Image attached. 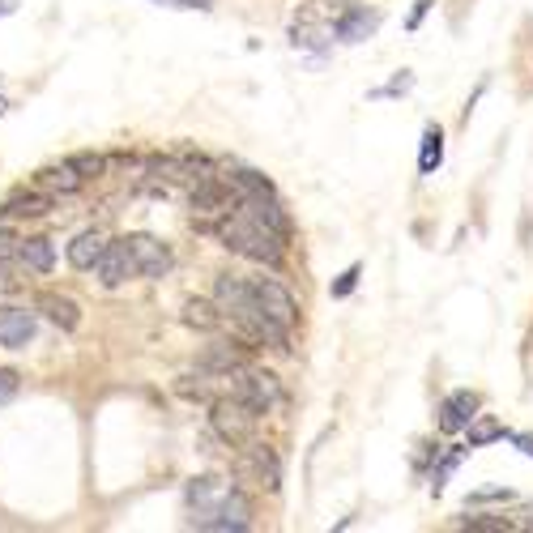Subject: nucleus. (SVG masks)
I'll return each mask as SVG.
<instances>
[{"label": "nucleus", "instance_id": "obj_1", "mask_svg": "<svg viewBox=\"0 0 533 533\" xmlns=\"http://www.w3.org/2000/svg\"><path fill=\"white\" fill-rule=\"evenodd\" d=\"M214 235L222 239V248H231L235 256H244V261L278 269L286 261L290 218H286V209L278 201V192H265V197H239L214 222Z\"/></svg>", "mask_w": 533, "mask_h": 533}, {"label": "nucleus", "instance_id": "obj_2", "mask_svg": "<svg viewBox=\"0 0 533 533\" xmlns=\"http://www.w3.org/2000/svg\"><path fill=\"white\" fill-rule=\"evenodd\" d=\"M214 303L222 312V325L231 329V337H239L248 350H261V346H273V350H290V333H282L278 325H269L256 308V295H252V282L244 278H231L222 273L218 286H214Z\"/></svg>", "mask_w": 533, "mask_h": 533}, {"label": "nucleus", "instance_id": "obj_3", "mask_svg": "<svg viewBox=\"0 0 533 533\" xmlns=\"http://www.w3.org/2000/svg\"><path fill=\"white\" fill-rule=\"evenodd\" d=\"M337 13H342V0H308V5H299L295 22H290V43H295L299 52H312V56L333 52Z\"/></svg>", "mask_w": 533, "mask_h": 533}, {"label": "nucleus", "instance_id": "obj_4", "mask_svg": "<svg viewBox=\"0 0 533 533\" xmlns=\"http://www.w3.org/2000/svg\"><path fill=\"white\" fill-rule=\"evenodd\" d=\"M222 397L244 401L256 418H265L269 410L282 406V380L273 376V371H261V367H235V371H226V393Z\"/></svg>", "mask_w": 533, "mask_h": 533}, {"label": "nucleus", "instance_id": "obj_5", "mask_svg": "<svg viewBox=\"0 0 533 533\" xmlns=\"http://www.w3.org/2000/svg\"><path fill=\"white\" fill-rule=\"evenodd\" d=\"M256 423H261V418H256L244 401H235V397H214V401H209V427H214L231 448L252 444L256 440Z\"/></svg>", "mask_w": 533, "mask_h": 533}, {"label": "nucleus", "instance_id": "obj_6", "mask_svg": "<svg viewBox=\"0 0 533 533\" xmlns=\"http://www.w3.org/2000/svg\"><path fill=\"white\" fill-rule=\"evenodd\" d=\"M235 482L231 478H218V474H201V478H192L188 487H184V508H188V525L192 529H201L209 516L218 512V504L226 495H231Z\"/></svg>", "mask_w": 533, "mask_h": 533}, {"label": "nucleus", "instance_id": "obj_7", "mask_svg": "<svg viewBox=\"0 0 533 533\" xmlns=\"http://www.w3.org/2000/svg\"><path fill=\"white\" fill-rule=\"evenodd\" d=\"M252 295H256V308H261V316L269 320V325H278L282 333H295L299 308H295V299H290V290H286L282 282L256 278V282H252Z\"/></svg>", "mask_w": 533, "mask_h": 533}, {"label": "nucleus", "instance_id": "obj_8", "mask_svg": "<svg viewBox=\"0 0 533 533\" xmlns=\"http://www.w3.org/2000/svg\"><path fill=\"white\" fill-rule=\"evenodd\" d=\"M128 239V256H133V269H137V278H167L171 273V248L163 244V239H154V235H124Z\"/></svg>", "mask_w": 533, "mask_h": 533}, {"label": "nucleus", "instance_id": "obj_9", "mask_svg": "<svg viewBox=\"0 0 533 533\" xmlns=\"http://www.w3.org/2000/svg\"><path fill=\"white\" fill-rule=\"evenodd\" d=\"M94 278H99L107 290H116L128 278H137L133 256H128V239H107L103 252H99V261H94Z\"/></svg>", "mask_w": 533, "mask_h": 533}, {"label": "nucleus", "instance_id": "obj_10", "mask_svg": "<svg viewBox=\"0 0 533 533\" xmlns=\"http://www.w3.org/2000/svg\"><path fill=\"white\" fill-rule=\"evenodd\" d=\"M201 529H205V533H248V529H252V499L239 491V487H231V495L222 499L218 512L209 516Z\"/></svg>", "mask_w": 533, "mask_h": 533}, {"label": "nucleus", "instance_id": "obj_11", "mask_svg": "<svg viewBox=\"0 0 533 533\" xmlns=\"http://www.w3.org/2000/svg\"><path fill=\"white\" fill-rule=\"evenodd\" d=\"M380 22H384V18H380L376 9H367V5H342L333 35H337V43H363V39L376 35Z\"/></svg>", "mask_w": 533, "mask_h": 533}, {"label": "nucleus", "instance_id": "obj_12", "mask_svg": "<svg viewBox=\"0 0 533 533\" xmlns=\"http://www.w3.org/2000/svg\"><path fill=\"white\" fill-rule=\"evenodd\" d=\"M474 414H478V393H470V389L448 393V397L440 401V431H444V435H457V431L470 427Z\"/></svg>", "mask_w": 533, "mask_h": 533}, {"label": "nucleus", "instance_id": "obj_13", "mask_svg": "<svg viewBox=\"0 0 533 533\" xmlns=\"http://www.w3.org/2000/svg\"><path fill=\"white\" fill-rule=\"evenodd\" d=\"M35 342V312L26 308H0V346L26 350Z\"/></svg>", "mask_w": 533, "mask_h": 533}, {"label": "nucleus", "instance_id": "obj_14", "mask_svg": "<svg viewBox=\"0 0 533 533\" xmlns=\"http://www.w3.org/2000/svg\"><path fill=\"white\" fill-rule=\"evenodd\" d=\"M35 312H43V316L52 320L56 329H64V333H73L77 325H82V308H77L69 295H56V290H43V295L35 299Z\"/></svg>", "mask_w": 533, "mask_h": 533}, {"label": "nucleus", "instance_id": "obj_15", "mask_svg": "<svg viewBox=\"0 0 533 533\" xmlns=\"http://www.w3.org/2000/svg\"><path fill=\"white\" fill-rule=\"evenodd\" d=\"M35 188L47 192V197H73V192L86 188V180L77 175L73 163H56V167H43V171L35 175Z\"/></svg>", "mask_w": 533, "mask_h": 533}, {"label": "nucleus", "instance_id": "obj_16", "mask_svg": "<svg viewBox=\"0 0 533 533\" xmlns=\"http://www.w3.org/2000/svg\"><path fill=\"white\" fill-rule=\"evenodd\" d=\"M244 448H248V465H252L256 482H261L265 491H282V461H278V452H273L269 444H261V440H252Z\"/></svg>", "mask_w": 533, "mask_h": 533}, {"label": "nucleus", "instance_id": "obj_17", "mask_svg": "<svg viewBox=\"0 0 533 533\" xmlns=\"http://www.w3.org/2000/svg\"><path fill=\"white\" fill-rule=\"evenodd\" d=\"M197 367L218 371V376H226V371H235V367H248V346L239 342V337H231V342H214L197 359Z\"/></svg>", "mask_w": 533, "mask_h": 533}, {"label": "nucleus", "instance_id": "obj_18", "mask_svg": "<svg viewBox=\"0 0 533 533\" xmlns=\"http://www.w3.org/2000/svg\"><path fill=\"white\" fill-rule=\"evenodd\" d=\"M18 265L26 269H35V273H52L56 265V248H52V239H22L18 244Z\"/></svg>", "mask_w": 533, "mask_h": 533}, {"label": "nucleus", "instance_id": "obj_19", "mask_svg": "<svg viewBox=\"0 0 533 533\" xmlns=\"http://www.w3.org/2000/svg\"><path fill=\"white\" fill-rule=\"evenodd\" d=\"M103 244H107V235L103 231H82L69 244V265L73 269H94V261H99V252H103Z\"/></svg>", "mask_w": 533, "mask_h": 533}, {"label": "nucleus", "instance_id": "obj_20", "mask_svg": "<svg viewBox=\"0 0 533 533\" xmlns=\"http://www.w3.org/2000/svg\"><path fill=\"white\" fill-rule=\"evenodd\" d=\"M444 167V128L440 124H427L423 128V150H418V171L435 175Z\"/></svg>", "mask_w": 533, "mask_h": 533}, {"label": "nucleus", "instance_id": "obj_21", "mask_svg": "<svg viewBox=\"0 0 533 533\" xmlns=\"http://www.w3.org/2000/svg\"><path fill=\"white\" fill-rule=\"evenodd\" d=\"M47 209H52V197L47 192H18V197H9L0 214L5 218H43Z\"/></svg>", "mask_w": 533, "mask_h": 533}, {"label": "nucleus", "instance_id": "obj_22", "mask_svg": "<svg viewBox=\"0 0 533 533\" xmlns=\"http://www.w3.org/2000/svg\"><path fill=\"white\" fill-rule=\"evenodd\" d=\"M184 325H188V329H201V333H218V329H222L218 303H209V299H192V303H184Z\"/></svg>", "mask_w": 533, "mask_h": 533}, {"label": "nucleus", "instance_id": "obj_23", "mask_svg": "<svg viewBox=\"0 0 533 533\" xmlns=\"http://www.w3.org/2000/svg\"><path fill=\"white\" fill-rule=\"evenodd\" d=\"M18 244H22V239L0 226V290L18 286Z\"/></svg>", "mask_w": 533, "mask_h": 533}, {"label": "nucleus", "instance_id": "obj_24", "mask_svg": "<svg viewBox=\"0 0 533 533\" xmlns=\"http://www.w3.org/2000/svg\"><path fill=\"white\" fill-rule=\"evenodd\" d=\"M465 431H470V448H482V444H491V440H508L504 423H499V418H491V414H474Z\"/></svg>", "mask_w": 533, "mask_h": 533}, {"label": "nucleus", "instance_id": "obj_25", "mask_svg": "<svg viewBox=\"0 0 533 533\" xmlns=\"http://www.w3.org/2000/svg\"><path fill=\"white\" fill-rule=\"evenodd\" d=\"M470 452H474L470 444H465V448H452V452H448V457H444L440 465H435V470H431V491H435V495H440V491L448 487V478H452V470H457V465H461L465 457H470Z\"/></svg>", "mask_w": 533, "mask_h": 533}, {"label": "nucleus", "instance_id": "obj_26", "mask_svg": "<svg viewBox=\"0 0 533 533\" xmlns=\"http://www.w3.org/2000/svg\"><path fill=\"white\" fill-rule=\"evenodd\" d=\"M499 521H504V533H516V529H533V504H516V508H499Z\"/></svg>", "mask_w": 533, "mask_h": 533}, {"label": "nucleus", "instance_id": "obj_27", "mask_svg": "<svg viewBox=\"0 0 533 533\" xmlns=\"http://www.w3.org/2000/svg\"><path fill=\"white\" fill-rule=\"evenodd\" d=\"M69 163L77 167V175H82V180H99V175L107 171V158L103 154H73Z\"/></svg>", "mask_w": 533, "mask_h": 533}, {"label": "nucleus", "instance_id": "obj_28", "mask_svg": "<svg viewBox=\"0 0 533 533\" xmlns=\"http://www.w3.org/2000/svg\"><path fill=\"white\" fill-rule=\"evenodd\" d=\"M359 278H363V265H350V269L342 273V278L333 282V290H329V295H333V299H346V295H354V286H359Z\"/></svg>", "mask_w": 533, "mask_h": 533}, {"label": "nucleus", "instance_id": "obj_29", "mask_svg": "<svg viewBox=\"0 0 533 533\" xmlns=\"http://www.w3.org/2000/svg\"><path fill=\"white\" fill-rule=\"evenodd\" d=\"M495 499H504V504H512V491L508 487H491V491H474L470 499H465V504H470V508H478V504H495Z\"/></svg>", "mask_w": 533, "mask_h": 533}, {"label": "nucleus", "instance_id": "obj_30", "mask_svg": "<svg viewBox=\"0 0 533 533\" xmlns=\"http://www.w3.org/2000/svg\"><path fill=\"white\" fill-rule=\"evenodd\" d=\"M13 393H18V371L0 367V406H5V401H13Z\"/></svg>", "mask_w": 533, "mask_h": 533}, {"label": "nucleus", "instance_id": "obj_31", "mask_svg": "<svg viewBox=\"0 0 533 533\" xmlns=\"http://www.w3.org/2000/svg\"><path fill=\"white\" fill-rule=\"evenodd\" d=\"M414 86V77H410V69H401V77H393V82L389 86H384V90H376V99H384V94H406Z\"/></svg>", "mask_w": 533, "mask_h": 533}, {"label": "nucleus", "instance_id": "obj_32", "mask_svg": "<svg viewBox=\"0 0 533 533\" xmlns=\"http://www.w3.org/2000/svg\"><path fill=\"white\" fill-rule=\"evenodd\" d=\"M435 5V0H414V9H410V18H406V30H418L423 26V18H427V9Z\"/></svg>", "mask_w": 533, "mask_h": 533}, {"label": "nucleus", "instance_id": "obj_33", "mask_svg": "<svg viewBox=\"0 0 533 533\" xmlns=\"http://www.w3.org/2000/svg\"><path fill=\"white\" fill-rule=\"evenodd\" d=\"M154 5H167V9H209V0H154Z\"/></svg>", "mask_w": 533, "mask_h": 533}, {"label": "nucleus", "instance_id": "obj_34", "mask_svg": "<svg viewBox=\"0 0 533 533\" xmlns=\"http://www.w3.org/2000/svg\"><path fill=\"white\" fill-rule=\"evenodd\" d=\"M508 440H512L516 448H521L525 457H533V435H512V431H508Z\"/></svg>", "mask_w": 533, "mask_h": 533}, {"label": "nucleus", "instance_id": "obj_35", "mask_svg": "<svg viewBox=\"0 0 533 533\" xmlns=\"http://www.w3.org/2000/svg\"><path fill=\"white\" fill-rule=\"evenodd\" d=\"M13 9H18V0H0V18H9Z\"/></svg>", "mask_w": 533, "mask_h": 533}, {"label": "nucleus", "instance_id": "obj_36", "mask_svg": "<svg viewBox=\"0 0 533 533\" xmlns=\"http://www.w3.org/2000/svg\"><path fill=\"white\" fill-rule=\"evenodd\" d=\"M5 111H9V107H5V94H0V116H5Z\"/></svg>", "mask_w": 533, "mask_h": 533}]
</instances>
